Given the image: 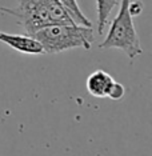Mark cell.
<instances>
[{"label":"cell","instance_id":"1","mask_svg":"<svg viewBox=\"0 0 152 156\" xmlns=\"http://www.w3.org/2000/svg\"><path fill=\"white\" fill-rule=\"evenodd\" d=\"M0 12L13 16L31 36L47 26L75 23L58 0H17L16 8L0 7Z\"/></svg>","mask_w":152,"mask_h":156},{"label":"cell","instance_id":"2","mask_svg":"<svg viewBox=\"0 0 152 156\" xmlns=\"http://www.w3.org/2000/svg\"><path fill=\"white\" fill-rule=\"evenodd\" d=\"M32 36L43 47L44 54H59L73 48L90 49L94 43L92 27L76 23L52 24L36 31Z\"/></svg>","mask_w":152,"mask_h":156},{"label":"cell","instance_id":"4","mask_svg":"<svg viewBox=\"0 0 152 156\" xmlns=\"http://www.w3.org/2000/svg\"><path fill=\"white\" fill-rule=\"evenodd\" d=\"M86 87L88 94L95 98L122 100L125 95V88L123 84L116 81L114 77L103 69H96L87 77Z\"/></svg>","mask_w":152,"mask_h":156},{"label":"cell","instance_id":"7","mask_svg":"<svg viewBox=\"0 0 152 156\" xmlns=\"http://www.w3.org/2000/svg\"><path fill=\"white\" fill-rule=\"evenodd\" d=\"M58 2L65 9L67 13L71 16V19L75 23L82 24V26H87V27H92L91 20H88L87 16L82 12L79 4H77V0H58Z\"/></svg>","mask_w":152,"mask_h":156},{"label":"cell","instance_id":"5","mask_svg":"<svg viewBox=\"0 0 152 156\" xmlns=\"http://www.w3.org/2000/svg\"><path fill=\"white\" fill-rule=\"evenodd\" d=\"M0 41L7 44L12 49L20 52V54L27 55H41L44 54L43 47L39 41L31 35H16V34H8L0 31Z\"/></svg>","mask_w":152,"mask_h":156},{"label":"cell","instance_id":"3","mask_svg":"<svg viewBox=\"0 0 152 156\" xmlns=\"http://www.w3.org/2000/svg\"><path fill=\"white\" fill-rule=\"evenodd\" d=\"M129 3L131 0H120L119 12L112 20L107 36L99 44V48L120 49L131 60H133L141 55L143 48H141L139 36L133 26V16L129 12Z\"/></svg>","mask_w":152,"mask_h":156},{"label":"cell","instance_id":"6","mask_svg":"<svg viewBox=\"0 0 152 156\" xmlns=\"http://www.w3.org/2000/svg\"><path fill=\"white\" fill-rule=\"evenodd\" d=\"M119 4V0H96V9H97V32L101 35L105 30L108 23L109 15L114 11V8Z\"/></svg>","mask_w":152,"mask_h":156},{"label":"cell","instance_id":"8","mask_svg":"<svg viewBox=\"0 0 152 156\" xmlns=\"http://www.w3.org/2000/svg\"><path fill=\"white\" fill-rule=\"evenodd\" d=\"M141 11H143V3H140V2H131L129 3V12L132 16L140 15Z\"/></svg>","mask_w":152,"mask_h":156}]
</instances>
